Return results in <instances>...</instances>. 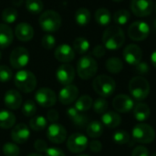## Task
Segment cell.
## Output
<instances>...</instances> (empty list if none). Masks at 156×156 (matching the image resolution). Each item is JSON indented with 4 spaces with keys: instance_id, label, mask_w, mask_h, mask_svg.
I'll list each match as a JSON object with an SVG mask.
<instances>
[{
    "instance_id": "obj_45",
    "label": "cell",
    "mask_w": 156,
    "mask_h": 156,
    "mask_svg": "<svg viewBox=\"0 0 156 156\" xmlns=\"http://www.w3.org/2000/svg\"><path fill=\"white\" fill-rule=\"evenodd\" d=\"M34 148L38 153H45L48 147V144H47V143L45 141L39 139V140H37L34 143Z\"/></svg>"
},
{
    "instance_id": "obj_40",
    "label": "cell",
    "mask_w": 156,
    "mask_h": 156,
    "mask_svg": "<svg viewBox=\"0 0 156 156\" xmlns=\"http://www.w3.org/2000/svg\"><path fill=\"white\" fill-rule=\"evenodd\" d=\"M130 138H131L130 134L125 131H118L112 136L113 141L117 144H122V145L128 144L130 142Z\"/></svg>"
},
{
    "instance_id": "obj_48",
    "label": "cell",
    "mask_w": 156,
    "mask_h": 156,
    "mask_svg": "<svg viewBox=\"0 0 156 156\" xmlns=\"http://www.w3.org/2000/svg\"><path fill=\"white\" fill-rule=\"evenodd\" d=\"M58 118H59V114L56 110H49L47 112V119L52 123H55L58 120Z\"/></svg>"
},
{
    "instance_id": "obj_16",
    "label": "cell",
    "mask_w": 156,
    "mask_h": 156,
    "mask_svg": "<svg viewBox=\"0 0 156 156\" xmlns=\"http://www.w3.org/2000/svg\"><path fill=\"white\" fill-rule=\"evenodd\" d=\"M112 106L116 112L121 113H127L133 109L134 102L130 96L126 94H119L113 99Z\"/></svg>"
},
{
    "instance_id": "obj_29",
    "label": "cell",
    "mask_w": 156,
    "mask_h": 156,
    "mask_svg": "<svg viewBox=\"0 0 156 156\" xmlns=\"http://www.w3.org/2000/svg\"><path fill=\"white\" fill-rule=\"evenodd\" d=\"M93 105V101L92 98L89 95H82L81 97H80L76 103H75V108L80 112H84L89 111Z\"/></svg>"
},
{
    "instance_id": "obj_32",
    "label": "cell",
    "mask_w": 156,
    "mask_h": 156,
    "mask_svg": "<svg viewBox=\"0 0 156 156\" xmlns=\"http://www.w3.org/2000/svg\"><path fill=\"white\" fill-rule=\"evenodd\" d=\"M75 20L80 26H86L90 20V12L85 7L79 8L75 13Z\"/></svg>"
},
{
    "instance_id": "obj_36",
    "label": "cell",
    "mask_w": 156,
    "mask_h": 156,
    "mask_svg": "<svg viewBox=\"0 0 156 156\" xmlns=\"http://www.w3.org/2000/svg\"><path fill=\"white\" fill-rule=\"evenodd\" d=\"M130 19V13L125 9L118 10L113 15V20L118 25H125Z\"/></svg>"
},
{
    "instance_id": "obj_49",
    "label": "cell",
    "mask_w": 156,
    "mask_h": 156,
    "mask_svg": "<svg viewBox=\"0 0 156 156\" xmlns=\"http://www.w3.org/2000/svg\"><path fill=\"white\" fill-rule=\"evenodd\" d=\"M45 156H65V154L58 148H48L45 152Z\"/></svg>"
},
{
    "instance_id": "obj_33",
    "label": "cell",
    "mask_w": 156,
    "mask_h": 156,
    "mask_svg": "<svg viewBox=\"0 0 156 156\" xmlns=\"http://www.w3.org/2000/svg\"><path fill=\"white\" fill-rule=\"evenodd\" d=\"M89 48H90V42L82 37H77L73 42V49L79 54L86 53L89 50Z\"/></svg>"
},
{
    "instance_id": "obj_46",
    "label": "cell",
    "mask_w": 156,
    "mask_h": 156,
    "mask_svg": "<svg viewBox=\"0 0 156 156\" xmlns=\"http://www.w3.org/2000/svg\"><path fill=\"white\" fill-rule=\"evenodd\" d=\"M89 148L93 153H100L102 150V144L100 141L94 140L89 144Z\"/></svg>"
},
{
    "instance_id": "obj_58",
    "label": "cell",
    "mask_w": 156,
    "mask_h": 156,
    "mask_svg": "<svg viewBox=\"0 0 156 156\" xmlns=\"http://www.w3.org/2000/svg\"><path fill=\"white\" fill-rule=\"evenodd\" d=\"M155 9H156V6H155Z\"/></svg>"
},
{
    "instance_id": "obj_11",
    "label": "cell",
    "mask_w": 156,
    "mask_h": 156,
    "mask_svg": "<svg viewBox=\"0 0 156 156\" xmlns=\"http://www.w3.org/2000/svg\"><path fill=\"white\" fill-rule=\"evenodd\" d=\"M35 100L38 105L44 108H49L56 104V93L48 88H41L35 93Z\"/></svg>"
},
{
    "instance_id": "obj_51",
    "label": "cell",
    "mask_w": 156,
    "mask_h": 156,
    "mask_svg": "<svg viewBox=\"0 0 156 156\" xmlns=\"http://www.w3.org/2000/svg\"><path fill=\"white\" fill-rule=\"evenodd\" d=\"M12 3H13L16 6H19V5L23 3V0H12Z\"/></svg>"
},
{
    "instance_id": "obj_28",
    "label": "cell",
    "mask_w": 156,
    "mask_h": 156,
    "mask_svg": "<svg viewBox=\"0 0 156 156\" xmlns=\"http://www.w3.org/2000/svg\"><path fill=\"white\" fill-rule=\"evenodd\" d=\"M106 69L109 72L112 74H118L122 70L123 63L121 58L117 57H112L106 61Z\"/></svg>"
},
{
    "instance_id": "obj_50",
    "label": "cell",
    "mask_w": 156,
    "mask_h": 156,
    "mask_svg": "<svg viewBox=\"0 0 156 156\" xmlns=\"http://www.w3.org/2000/svg\"><path fill=\"white\" fill-rule=\"evenodd\" d=\"M151 62H152L153 66L156 68V50L154 52H153V54L151 56Z\"/></svg>"
},
{
    "instance_id": "obj_56",
    "label": "cell",
    "mask_w": 156,
    "mask_h": 156,
    "mask_svg": "<svg viewBox=\"0 0 156 156\" xmlns=\"http://www.w3.org/2000/svg\"><path fill=\"white\" fill-rule=\"evenodd\" d=\"M78 156H89V155H87V154H80V155H78Z\"/></svg>"
},
{
    "instance_id": "obj_26",
    "label": "cell",
    "mask_w": 156,
    "mask_h": 156,
    "mask_svg": "<svg viewBox=\"0 0 156 156\" xmlns=\"http://www.w3.org/2000/svg\"><path fill=\"white\" fill-rule=\"evenodd\" d=\"M16 123V116L13 112L3 110L0 111V128L9 129L14 127Z\"/></svg>"
},
{
    "instance_id": "obj_23",
    "label": "cell",
    "mask_w": 156,
    "mask_h": 156,
    "mask_svg": "<svg viewBox=\"0 0 156 156\" xmlns=\"http://www.w3.org/2000/svg\"><path fill=\"white\" fill-rule=\"evenodd\" d=\"M122 122L121 116L114 112H106L101 116V123L109 129H113L118 127Z\"/></svg>"
},
{
    "instance_id": "obj_17",
    "label": "cell",
    "mask_w": 156,
    "mask_h": 156,
    "mask_svg": "<svg viewBox=\"0 0 156 156\" xmlns=\"http://www.w3.org/2000/svg\"><path fill=\"white\" fill-rule=\"evenodd\" d=\"M79 95V90L75 85L64 86L58 93V101L63 105H69L75 101Z\"/></svg>"
},
{
    "instance_id": "obj_25",
    "label": "cell",
    "mask_w": 156,
    "mask_h": 156,
    "mask_svg": "<svg viewBox=\"0 0 156 156\" xmlns=\"http://www.w3.org/2000/svg\"><path fill=\"white\" fill-rule=\"evenodd\" d=\"M133 115L138 122H145L151 115V109L146 103L139 102L133 107Z\"/></svg>"
},
{
    "instance_id": "obj_35",
    "label": "cell",
    "mask_w": 156,
    "mask_h": 156,
    "mask_svg": "<svg viewBox=\"0 0 156 156\" xmlns=\"http://www.w3.org/2000/svg\"><path fill=\"white\" fill-rule=\"evenodd\" d=\"M17 18V11L15 7H6L2 12V19L5 23H14Z\"/></svg>"
},
{
    "instance_id": "obj_43",
    "label": "cell",
    "mask_w": 156,
    "mask_h": 156,
    "mask_svg": "<svg viewBox=\"0 0 156 156\" xmlns=\"http://www.w3.org/2000/svg\"><path fill=\"white\" fill-rule=\"evenodd\" d=\"M150 70V68H149V65L146 63V62H140L138 63L136 66H135V71L137 74L139 75H144V74H147Z\"/></svg>"
},
{
    "instance_id": "obj_31",
    "label": "cell",
    "mask_w": 156,
    "mask_h": 156,
    "mask_svg": "<svg viewBox=\"0 0 156 156\" xmlns=\"http://www.w3.org/2000/svg\"><path fill=\"white\" fill-rule=\"evenodd\" d=\"M47 125H48V120L41 115L34 116L29 121V128L35 132L43 131L44 129H46Z\"/></svg>"
},
{
    "instance_id": "obj_6",
    "label": "cell",
    "mask_w": 156,
    "mask_h": 156,
    "mask_svg": "<svg viewBox=\"0 0 156 156\" xmlns=\"http://www.w3.org/2000/svg\"><path fill=\"white\" fill-rule=\"evenodd\" d=\"M98 70V64L91 56H83L77 64V72L80 79L90 80L95 76Z\"/></svg>"
},
{
    "instance_id": "obj_52",
    "label": "cell",
    "mask_w": 156,
    "mask_h": 156,
    "mask_svg": "<svg viewBox=\"0 0 156 156\" xmlns=\"http://www.w3.org/2000/svg\"><path fill=\"white\" fill-rule=\"evenodd\" d=\"M27 156H42L40 154H37V153H33V154H30Z\"/></svg>"
},
{
    "instance_id": "obj_39",
    "label": "cell",
    "mask_w": 156,
    "mask_h": 156,
    "mask_svg": "<svg viewBox=\"0 0 156 156\" xmlns=\"http://www.w3.org/2000/svg\"><path fill=\"white\" fill-rule=\"evenodd\" d=\"M2 151L5 156H18L20 152L18 146L14 143L5 144L2 148Z\"/></svg>"
},
{
    "instance_id": "obj_14",
    "label": "cell",
    "mask_w": 156,
    "mask_h": 156,
    "mask_svg": "<svg viewBox=\"0 0 156 156\" xmlns=\"http://www.w3.org/2000/svg\"><path fill=\"white\" fill-rule=\"evenodd\" d=\"M131 8L136 16L144 17L152 14L154 5L152 0H132Z\"/></svg>"
},
{
    "instance_id": "obj_9",
    "label": "cell",
    "mask_w": 156,
    "mask_h": 156,
    "mask_svg": "<svg viewBox=\"0 0 156 156\" xmlns=\"http://www.w3.org/2000/svg\"><path fill=\"white\" fill-rule=\"evenodd\" d=\"M88 145V138L82 133H73L67 140V148L73 154L82 153L87 149Z\"/></svg>"
},
{
    "instance_id": "obj_42",
    "label": "cell",
    "mask_w": 156,
    "mask_h": 156,
    "mask_svg": "<svg viewBox=\"0 0 156 156\" xmlns=\"http://www.w3.org/2000/svg\"><path fill=\"white\" fill-rule=\"evenodd\" d=\"M41 43H42V47L44 48L49 50V49H52L55 47V45H56V39H55V37L52 35L47 34V35H45L42 37Z\"/></svg>"
},
{
    "instance_id": "obj_53",
    "label": "cell",
    "mask_w": 156,
    "mask_h": 156,
    "mask_svg": "<svg viewBox=\"0 0 156 156\" xmlns=\"http://www.w3.org/2000/svg\"><path fill=\"white\" fill-rule=\"evenodd\" d=\"M154 27L156 28V19L154 20Z\"/></svg>"
},
{
    "instance_id": "obj_24",
    "label": "cell",
    "mask_w": 156,
    "mask_h": 156,
    "mask_svg": "<svg viewBox=\"0 0 156 156\" xmlns=\"http://www.w3.org/2000/svg\"><path fill=\"white\" fill-rule=\"evenodd\" d=\"M14 39L13 31L5 24H0V48H5L11 45Z\"/></svg>"
},
{
    "instance_id": "obj_8",
    "label": "cell",
    "mask_w": 156,
    "mask_h": 156,
    "mask_svg": "<svg viewBox=\"0 0 156 156\" xmlns=\"http://www.w3.org/2000/svg\"><path fill=\"white\" fill-rule=\"evenodd\" d=\"M150 34L149 25L144 21H135L128 28L129 37L134 41H142L148 37Z\"/></svg>"
},
{
    "instance_id": "obj_2",
    "label": "cell",
    "mask_w": 156,
    "mask_h": 156,
    "mask_svg": "<svg viewBox=\"0 0 156 156\" xmlns=\"http://www.w3.org/2000/svg\"><path fill=\"white\" fill-rule=\"evenodd\" d=\"M129 91L134 100L144 101L150 93V84L143 76L133 77L129 83Z\"/></svg>"
},
{
    "instance_id": "obj_38",
    "label": "cell",
    "mask_w": 156,
    "mask_h": 156,
    "mask_svg": "<svg viewBox=\"0 0 156 156\" xmlns=\"http://www.w3.org/2000/svg\"><path fill=\"white\" fill-rule=\"evenodd\" d=\"M93 110L96 113L98 114H103L104 112H106L107 109H108V101L105 98H98L94 102H93Z\"/></svg>"
},
{
    "instance_id": "obj_57",
    "label": "cell",
    "mask_w": 156,
    "mask_h": 156,
    "mask_svg": "<svg viewBox=\"0 0 156 156\" xmlns=\"http://www.w3.org/2000/svg\"><path fill=\"white\" fill-rule=\"evenodd\" d=\"M152 156H156V153H154V154Z\"/></svg>"
},
{
    "instance_id": "obj_34",
    "label": "cell",
    "mask_w": 156,
    "mask_h": 156,
    "mask_svg": "<svg viewBox=\"0 0 156 156\" xmlns=\"http://www.w3.org/2000/svg\"><path fill=\"white\" fill-rule=\"evenodd\" d=\"M26 7L29 13H31L32 15H37L42 12L44 5L42 0H27Z\"/></svg>"
},
{
    "instance_id": "obj_18",
    "label": "cell",
    "mask_w": 156,
    "mask_h": 156,
    "mask_svg": "<svg viewBox=\"0 0 156 156\" xmlns=\"http://www.w3.org/2000/svg\"><path fill=\"white\" fill-rule=\"evenodd\" d=\"M30 137L29 128L25 123L16 124L11 131V139L15 144H25Z\"/></svg>"
},
{
    "instance_id": "obj_7",
    "label": "cell",
    "mask_w": 156,
    "mask_h": 156,
    "mask_svg": "<svg viewBox=\"0 0 156 156\" xmlns=\"http://www.w3.org/2000/svg\"><path fill=\"white\" fill-rule=\"evenodd\" d=\"M132 136L136 143L146 144L154 141L155 132L151 125L146 123H139L133 127Z\"/></svg>"
},
{
    "instance_id": "obj_5",
    "label": "cell",
    "mask_w": 156,
    "mask_h": 156,
    "mask_svg": "<svg viewBox=\"0 0 156 156\" xmlns=\"http://www.w3.org/2000/svg\"><path fill=\"white\" fill-rule=\"evenodd\" d=\"M61 21L60 15L54 10H47L43 12L38 18L41 28L47 32L58 31L61 27Z\"/></svg>"
},
{
    "instance_id": "obj_12",
    "label": "cell",
    "mask_w": 156,
    "mask_h": 156,
    "mask_svg": "<svg viewBox=\"0 0 156 156\" xmlns=\"http://www.w3.org/2000/svg\"><path fill=\"white\" fill-rule=\"evenodd\" d=\"M47 137L51 143L56 144H60L66 141L67 130L61 124L52 123L48 127Z\"/></svg>"
},
{
    "instance_id": "obj_37",
    "label": "cell",
    "mask_w": 156,
    "mask_h": 156,
    "mask_svg": "<svg viewBox=\"0 0 156 156\" xmlns=\"http://www.w3.org/2000/svg\"><path fill=\"white\" fill-rule=\"evenodd\" d=\"M22 113L26 117H33L37 113V105H36V103L31 100L27 101L22 105Z\"/></svg>"
},
{
    "instance_id": "obj_20",
    "label": "cell",
    "mask_w": 156,
    "mask_h": 156,
    "mask_svg": "<svg viewBox=\"0 0 156 156\" xmlns=\"http://www.w3.org/2000/svg\"><path fill=\"white\" fill-rule=\"evenodd\" d=\"M5 105L10 110H17L22 104V97L17 90H9L5 92L4 97Z\"/></svg>"
},
{
    "instance_id": "obj_55",
    "label": "cell",
    "mask_w": 156,
    "mask_h": 156,
    "mask_svg": "<svg viewBox=\"0 0 156 156\" xmlns=\"http://www.w3.org/2000/svg\"><path fill=\"white\" fill-rule=\"evenodd\" d=\"M1 58H2V53H1V51H0V60H1Z\"/></svg>"
},
{
    "instance_id": "obj_15",
    "label": "cell",
    "mask_w": 156,
    "mask_h": 156,
    "mask_svg": "<svg viewBox=\"0 0 156 156\" xmlns=\"http://www.w3.org/2000/svg\"><path fill=\"white\" fill-rule=\"evenodd\" d=\"M123 58L128 64L132 66H136L142 61L143 51L138 45L130 44L123 50Z\"/></svg>"
},
{
    "instance_id": "obj_47",
    "label": "cell",
    "mask_w": 156,
    "mask_h": 156,
    "mask_svg": "<svg viewBox=\"0 0 156 156\" xmlns=\"http://www.w3.org/2000/svg\"><path fill=\"white\" fill-rule=\"evenodd\" d=\"M106 53V48L104 46H101V45H98L96 46L93 50H92V54L96 57V58H101L105 55Z\"/></svg>"
},
{
    "instance_id": "obj_44",
    "label": "cell",
    "mask_w": 156,
    "mask_h": 156,
    "mask_svg": "<svg viewBox=\"0 0 156 156\" xmlns=\"http://www.w3.org/2000/svg\"><path fill=\"white\" fill-rule=\"evenodd\" d=\"M132 156H149V151L145 146L139 145L133 149Z\"/></svg>"
},
{
    "instance_id": "obj_19",
    "label": "cell",
    "mask_w": 156,
    "mask_h": 156,
    "mask_svg": "<svg viewBox=\"0 0 156 156\" xmlns=\"http://www.w3.org/2000/svg\"><path fill=\"white\" fill-rule=\"evenodd\" d=\"M54 55L58 61L63 63H69L74 59L75 51L70 46L67 44H61L56 48Z\"/></svg>"
},
{
    "instance_id": "obj_21",
    "label": "cell",
    "mask_w": 156,
    "mask_h": 156,
    "mask_svg": "<svg viewBox=\"0 0 156 156\" xmlns=\"http://www.w3.org/2000/svg\"><path fill=\"white\" fill-rule=\"evenodd\" d=\"M67 115L69 118V120L73 122V124L78 128H83L89 124L88 116L79 112L75 107L69 108L67 111Z\"/></svg>"
},
{
    "instance_id": "obj_13",
    "label": "cell",
    "mask_w": 156,
    "mask_h": 156,
    "mask_svg": "<svg viewBox=\"0 0 156 156\" xmlns=\"http://www.w3.org/2000/svg\"><path fill=\"white\" fill-rule=\"evenodd\" d=\"M56 77L58 81L66 86V85H69L75 78V69L73 68V66H71L70 64L65 63L60 65L56 72Z\"/></svg>"
},
{
    "instance_id": "obj_27",
    "label": "cell",
    "mask_w": 156,
    "mask_h": 156,
    "mask_svg": "<svg viewBox=\"0 0 156 156\" xmlns=\"http://www.w3.org/2000/svg\"><path fill=\"white\" fill-rule=\"evenodd\" d=\"M87 134L93 139L99 138L103 133V124L98 121H93L87 125Z\"/></svg>"
},
{
    "instance_id": "obj_3",
    "label": "cell",
    "mask_w": 156,
    "mask_h": 156,
    "mask_svg": "<svg viewBox=\"0 0 156 156\" xmlns=\"http://www.w3.org/2000/svg\"><path fill=\"white\" fill-rule=\"evenodd\" d=\"M92 87L95 92L102 98L112 96L116 89L115 80L107 75H100L93 80Z\"/></svg>"
},
{
    "instance_id": "obj_4",
    "label": "cell",
    "mask_w": 156,
    "mask_h": 156,
    "mask_svg": "<svg viewBox=\"0 0 156 156\" xmlns=\"http://www.w3.org/2000/svg\"><path fill=\"white\" fill-rule=\"evenodd\" d=\"M15 85L22 92L28 93L33 91L37 87V78L29 70L22 69L15 75Z\"/></svg>"
},
{
    "instance_id": "obj_22",
    "label": "cell",
    "mask_w": 156,
    "mask_h": 156,
    "mask_svg": "<svg viewBox=\"0 0 156 156\" xmlns=\"http://www.w3.org/2000/svg\"><path fill=\"white\" fill-rule=\"evenodd\" d=\"M15 35L20 41H29L34 36V29L29 24L22 22L16 27Z\"/></svg>"
},
{
    "instance_id": "obj_54",
    "label": "cell",
    "mask_w": 156,
    "mask_h": 156,
    "mask_svg": "<svg viewBox=\"0 0 156 156\" xmlns=\"http://www.w3.org/2000/svg\"><path fill=\"white\" fill-rule=\"evenodd\" d=\"M112 1H114V2H121V1H122V0H112Z\"/></svg>"
},
{
    "instance_id": "obj_1",
    "label": "cell",
    "mask_w": 156,
    "mask_h": 156,
    "mask_svg": "<svg viewBox=\"0 0 156 156\" xmlns=\"http://www.w3.org/2000/svg\"><path fill=\"white\" fill-rule=\"evenodd\" d=\"M125 41L123 30L117 26H112L106 28L102 35V42L106 49L117 50Z\"/></svg>"
},
{
    "instance_id": "obj_41",
    "label": "cell",
    "mask_w": 156,
    "mask_h": 156,
    "mask_svg": "<svg viewBox=\"0 0 156 156\" xmlns=\"http://www.w3.org/2000/svg\"><path fill=\"white\" fill-rule=\"evenodd\" d=\"M13 77V72L11 69H9L5 65L0 66V82H7L9 81Z\"/></svg>"
},
{
    "instance_id": "obj_30",
    "label": "cell",
    "mask_w": 156,
    "mask_h": 156,
    "mask_svg": "<svg viewBox=\"0 0 156 156\" xmlns=\"http://www.w3.org/2000/svg\"><path fill=\"white\" fill-rule=\"evenodd\" d=\"M95 20L98 24H100L101 26H106L109 25L111 20H112V15L111 12L104 8H99L96 13H95Z\"/></svg>"
},
{
    "instance_id": "obj_10",
    "label": "cell",
    "mask_w": 156,
    "mask_h": 156,
    "mask_svg": "<svg viewBox=\"0 0 156 156\" xmlns=\"http://www.w3.org/2000/svg\"><path fill=\"white\" fill-rule=\"evenodd\" d=\"M10 64L15 69H22L26 67L29 61V53L27 48L23 47H17L14 48L10 54Z\"/></svg>"
}]
</instances>
